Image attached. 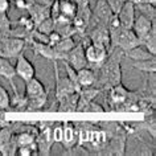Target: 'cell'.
<instances>
[{
  "label": "cell",
  "mask_w": 156,
  "mask_h": 156,
  "mask_svg": "<svg viewBox=\"0 0 156 156\" xmlns=\"http://www.w3.org/2000/svg\"><path fill=\"white\" fill-rule=\"evenodd\" d=\"M15 72H16V76L20 77L24 82L30 80V78L36 77V68H34L33 62L30 61L23 52L16 57Z\"/></svg>",
  "instance_id": "5b68a950"
},
{
  "label": "cell",
  "mask_w": 156,
  "mask_h": 156,
  "mask_svg": "<svg viewBox=\"0 0 156 156\" xmlns=\"http://www.w3.org/2000/svg\"><path fill=\"white\" fill-rule=\"evenodd\" d=\"M155 24V21H152L151 19H148L147 16H144L143 13H140L136 11V15H135V20H134V24H132V30L136 36L139 37V40L142 38L143 36L150 32L152 25Z\"/></svg>",
  "instance_id": "4fadbf2b"
},
{
  "label": "cell",
  "mask_w": 156,
  "mask_h": 156,
  "mask_svg": "<svg viewBox=\"0 0 156 156\" xmlns=\"http://www.w3.org/2000/svg\"><path fill=\"white\" fill-rule=\"evenodd\" d=\"M62 128H64V136H62V142L61 144L64 146L65 150H74L77 146V130H76V124H73L72 122H64L62 123Z\"/></svg>",
  "instance_id": "5bb4252c"
},
{
  "label": "cell",
  "mask_w": 156,
  "mask_h": 156,
  "mask_svg": "<svg viewBox=\"0 0 156 156\" xmlns=\"http://www.w3.org/2000/svg\"><path fill=\"white\" fill-rule=\"evenodd\" d=\"M11 7V0H0V13L8 12Z\"/></svg>",
  "instance_id": "4dcf8cb0"
},
{
  "label": "cell",
  "mask_w": 156,
  "mask_h": 156,
  "mask_svg": "<svg viewBox=\"0 0 156 156\" xmlns=\"http://www.w3.org/2000/svg\"><path fill=\"white\" fill-rule=\"evenodd\" d=\"M48 91V89L45 87V85L38 80L37 77H33L30 80L25 81V91H24V95L27 98H32V97H37V95H41L44 93Z\"/></svg>",
  "instance_id": "e0dca14e"
},
{
  "label": "cell",
  "mask_w": 156,
  "mask_h": 156,
  "mask_svg": "<svg viewBox=\"0 0 156 156\" xmlns=\"http://www.w3.org/2000/svg\"><path fill=\"white\" fill-rule=\"evenodd\" d=\"M76 40L73 38V36H69V37H61V40L54 45V49L60 53H64L66 54L68 52H70L74 46H76Z\"/></svg>",
  "instance_id": "603a6c76"
},
{
  "label": "cell",
  "mask_w": 156,
  "mask_h": 156,
  "mask_svg": "<svg viewBox=\"0 0 156 156\" xmlns=\"http://www.w3.org/2000/svg\"><path fill=\"white\" fill-rule=\"evenodd\" d=\"M62 136H64V128H62V123L53 124V126H52V138H53L54 144H56V143L61 144Z\"/></svg>",
  "instance_id": "83f0119b"
},
{
  "label": "cell",
  "mask_w": 156,
  "mask_h": 156,
  "mask_svg": "<svg viewBox=\"0 0 156 156\" xmlns=\"http://www.w3.org/2000/svg\"><path fill=\"white\" fill-rule=\"evenodd\" d=\"M132 94H134V93L127 90L122 83L115 85V86H111L110 89H108V105H110L111 107L116 108L119 105L126 102V101L130 98Z\"/></svg>",
  "instance_id": "ba28073f"
},
{
  "label": "cell",
  "mask_w": 156,
  "mask_h": 156,
  "mask_svg": "<svg viewBox=\"0 0 156 156\" xmlns=\"http://www.w3.org/2000/svg\"><path fill=\"white\" fill-rule=\"evenodd\" d=\"M122 58L123 52L118 48H114L108 52L107 58L105 62L99 66V78H97L95 85L98 83L103 90H107L111 86L122 83Z\"/></svg>",
  "instance_id": "6da1fadb"
},
{
  "label": "cell",
  "mask_w": 156,
  "mask_h": 156,
  "mask_svg": "<svg viewBox=\"0 0 156 156\" xmlns=\"http://www.w3.org/2000/svg\"><path fill=\"white\" fill-rule=\"evenodd\" d=\"M135 15H136V9H135V4L131 0H126V3L123 4L122 9L119 11V13L116 15L118 20L120 23V25L126 29H131L132 24L135 20Z\"/></svg>",
  "instance_id": "9c48e42d"
},
{
  "label": "cell",
  "mask_w": 156,
  "mask_h": 156,
  "mask_svg": "<svg viewBox=\"0 0 156 156\" xmlns=\"http://www.w3.org/2000/svg\"><path fill=\"white\" fill-rule=\"evenodd\" d=\"M34 29L38 30V32H41V33H44V34H49L50 32L54 30V20L52 17L45 19V20H42Z\"/></svg>",
  "instance_id": "4316f807"
},
{
  "label": "cell",
  "mask_w": 156,
  "mask_h": 156,
  "mask_svg": "<svg viewBox=\"0 0 156 156\" xmlns=\"http://www.w3.org/2000/svg\"><path fill=\"white\" fill-rule=\"evenodd\" d=\"M77 80H78V83H80L81 89L82 87H89V86H94L95 81H97V73H95V70L93 68L86 66V68H82V69L77 70Z\"/></svg>",
  "instance_id": "2e32d148"
},
{
  "label": "cell",
  "mask_w": 156,
  "mask_h": 156,
  "mask_svg": "<svg viewBox=\"0 0 156 156\" xmlns=\"http://www.w3.org/2000/svg\"><path fill=\"white\" fill-rule=\"evenodd\" d=\"M48 95L49 90L41 95L32 97V98H27V105H25V111H37L45 107L46 102H48Z\"/></svg>",
  "instance_id": "ac0fdd59"
},
{
  "label": "cell",
  "mask_w": 156,
  "mask_h": 156,
  "mask_svg": "<svg viewBox=\"0 0 156 156\" xmlns=\"http://www.w3.org/2000/svg\"><path fill=\"white\" fill-rule=\"evenodd\" d=\"M28 15H29V17L33 20L34 23V28L40 24V23L42 20H45V19H48L50 17V11H49V7H44V5H40V4H37V3H32V5L29 7L28 9Z\"/></svg>",
  "instance_id": "9a60e30c"
},
{
  "label": "cell",
  "mask_w": 156,
  "mask_h": 156,
  "mask_svg": "<svg viewBox=\"0 0 156 156\" xmlns=\"http://www.w3.org/2000/svg\"><path fill=\"white\" fill-rule=\"evenodd\" d=\"M0 77L7 80V82L11 85L13 90V94H17V87L15 83V77H16V72H15V65L11 64L9 58L0 56Z\"/></svg>",
  "instance_id": "7c38bea8"
},
{
  "label": "cell",
  "mask_w": 156,
  "mask_h": 156,
  "mask_svg": "<svg viewBox=\"0 0 156 156\" xmlns=\"http://www.w3.org/2000/svg\"><path fill=\"white\" fill-rule=\"evenodd\" d=\"M54 0H34V3H37V4L40 5H44V7H50L53 4Z\"/></svg>",
  "instance_id": "1f68e13d"
},
{
  "label": "cell",
  "mask_w": 156,
  "mask_h": 156,
  "mask_svg": "<svg viewBox=\"0 0 156 156\" xmlns=\"http://www.w3.org/2000/svg\"><path fill=\"white\" fill-rule=\"evenodd\" d=\"M11 27H12V21L9 20L7 12L0 13V36H9Z\"/></svg>",
  "instance_id": "484cf974"
},
{
  "label": "cell",
  "mask_w": 156,
  "mask_h": 156,
  "mask_svg": "<svg viewBox=\"0 0 156 156\" xmlns=\"http://www.w3.org/2000/svg\"><path fill=\"white\" fill-rule=\"evenodd\" d=\"M64 61H66L69 65H72L76 70H80L82 68L89 66L86 57H85V48H83L82 42L76 44V46H74L70 52L66 53V57H65Z\"/></svg>",
  "instance_id": "52a82bcc"
},
{
  "label": "cell",
  "mask_w": 156,
  "mask_h": 156,
  "mask_svg": "<svg viewBox=\"0 0 156 156\" xmlns=\"http://www.w3.org/2000/svg\"><path fill=\"white\" fill-rule=\"evenodd\" d=\"M139 41H140V45L144 46L151 54L155 56L156 54V24L152 25L150 32H148L146 36H143Z\"/></svg>",
  "instance_id": "ffe728a7"
},
{
  "label": "cell",
  "mask_w": 156,
  "mask_h": 156,
  "mask_svg": "<svg viewBox=\"0 0 156 156\" xmlns=\"http://www.w3.org/2000/svg\"><path fill=\"white\" fill-rule=\"evenodd\" d=\"M25 41L15 36H0V56L5 58H16L23 52Z\"/></svg>",
  "instance_id": "3957f363"
},
{
  "label": "cell",
  "mask_w": 156,
  "mask_h": 156,
  "mask_svg": "<svg viewBox=\"0 0 156 156\" xmlns=\"http://www.w3.org/2000/svg\"><path fill=\"white\" fill-rule=\"evenodd\" d=\"M123 56L131 58L132 61H143V60H150V58L155 57L154 54H151L142 45H138V46H135V48H132L130 50H127V52H124Z\"/></svg>",
  "instance_id": "d6986e66"
},
{
  "label": "cell",
  "mask_w": 156,
  "mask_h": 156,
  "mask_svg": "<svg viewBox=\"0 0 156 156\" xmlns=\"http://www.w3.org/2000/svg\"><path fill=\"white\" fill-rule=\"evenodd\" d=\"M0 110H11V95L4 86L0 85Z\"/></svg>",
  "instance_id": "d4e9b609"
},
{
  "label": "cell",
  "mask_w": 156,
  "mask_h": 156,
  "mask_svg": "<svg viewBox=\"0 0 156 156\" xmlns=\"http://www.w3.org/2000/svg\"><path fill=\"white\" fill-rule=\"evenodd\" d=\"M53 126V124H52ZM52 126L40 128L36 135V148L38 155H45L48 156L52 152L53 147V138H52Z\"/></svg>",
  "instance_id": "8992f818"
},
{
  "label": "cell",
  "mask_w": 156,
  "mask_h": 156,
  "mask_svg": "<svg viewBox=\"0 0 156 156\" xmlns=\"http://www.w3.org/2000/svg\"><path fill=\"white\" fill-rule=\"evenodd\" d=\"M74 2H76V3H80V2H81V0H74Z\"/></svg>",
  "instance_id": "d6a6232c"
},
{
  "label": "cell",
  "mask_w": 156,
  "mask_h": 156,
  "mask_svg": "<svg viewBox=\"0 0 156 156\" xmlns=\"http://www.w3.org/2000/svg\"><path fill=\"white\" fill-rule=\"evenodd\" d=\"M131 66L134 69H138L139 72H143L144 74H155L156 72V60L150 58V60H143V61H134L131 62Z\"/></svg>",
  "instance_id": "44dd1931"
},
{
  "label": "cell",
  "mask_w": 156,
  "mask_h": 156,
  "mask_svg": "<svg viewBox=\"0 0 156 156\" xmlns=\"http://www.w3.org/2000/svg\"><path fill=\"white\" fill-rule=\"evenodd\" d=\"M135 9L139 11L140 13H143L144 16H147L148 19H151L152 21H155L156 11L154 4H151V3H138V4H135Z\"/></svg>",
  "instance_id": "cb8c5ba5"
},
{
  "label": "cell",
  "mask_w": 156,
  "mask_h": 156,
  "mask_svg": "<svg viewBox=\"0 0 156 156\" xmlns=\"http://www.w3.org/2000/svg\"><path fill=\"white\" fill-rule=\"evenodd\" d=\"M76 13H77V3L74 0H62V2H60V15L73 20Z\"/></svg>",
  "instance_id": "7402d4cb"
},
{
  "label": "cell",
  "mask_w": 156,
  "mask_h": 156,
  "mask_svg": "<svg viewBox=\"0 0 156 156\" xmlns=\"http://www.w3.org/2000/svg\"><path fill=\"white\" fill-rule=\"evenodd\" d=\"M89 2H93V0H89Z\"/></svg>",
  "instance_id": "836d02e7"
},
{
  "label": "cell",
  "mask_w": 156,
  "mask_h": 156,
  "mask_svg": "<svg viewBox=\"0 0 156 156\" xmlns=\"http://www.w3.org/2000/svg\"><path fill=\"white\" fill-rule=\"evenodd\" d=\"M112 16H114V13L111 12L106 0H97L95 8L91 12V17H94L97 20V24L108 25Z\"/></svg>",
  "instance_id": "30bf717a"
},
{
  "label": "cell",
  "mask_w": 156,
  "mask_h": 156,
  "mask_svg": "<svg viewBox=\"0 0 156 156\" xmlns=\"http://www.w3.org/2000/svg\"><path fill=\"white\" fill-rule=\"evenodd\" d=\"M87 38L91 42H97V44H102L106 48H108V52H110V32H108L107 25L103 24H97L94 28L90 30V34L87 36Z\"/></svg>",
  "instance_id": "8fae6325"
},
{
  "label": "cell",
  "mask_w": 156,
  "mask_h": 156,
  "mask_svg": "<svg viewBox=\"0 0 156 156\" xmlns=\"http://www.w3.org/2000/svg\"><path fill=\"white\" fill-rule=\"evenodd\" d=\"M106 2H107L108 7H110L111 12L114 13V15H118L119 11L122 9L123 4L126 3V0H106Z\"/></svg>",
  "instance_id": "f1b7e54d"
},
{
  "label": "cell",
  "mask_w": 156,
  "mask_h": 156,
  "mask_svg": "<svg viewBox=\"0 0 156 156\" xmlns=\"http://www.w3.org/2000/svg\"><path fill=\"white\" fill-rule=\"evenodd\" d=\"M83 48H85V57H86L89 66L93 69L98 66L99 69V66L103 64L108 56V48H106L102 44L91 42L90 40H89V44H83Z\"/></svg>",
  "instance_id": "7a4b0ae2"
},
{
  "label": "cell",
  "mask_w": 156,
  "mask_h": 156,
  "mask_svg": "<svg viewBox=\"0 0 156 156\" xmlns=\"http://www.w3.org/2000/svg\"><path fill=\"white\" fill-rule=\"evenodd\" d=\"M11 2H15V0H11Z\"/></svg>",
  "instance_id": "e575fe53"
},
{
  "label": "cell",
  "mask_w": 156,
  "mask_h": 156,
  "mask_svg": "<svg viewBox=\"0 0 156 156\" xmlns=\"http://www.w3.org/2000/svg\"><path fill=\"white\" fill-rule=\"evenodd\" d=\"M34 0H15V5H16L17 9H21V11H27L32 5V3Z\"/></svg>",
  "instance_id": "f546056e"
},
{
  "label": "cell",
  "mask_w": 156,
  "mask_h": 156,
  "mask_svg": "<svg viewBox=\"0 0 156 156\" xmlns=\"http://www.w3.org/2000/svg\"><path fill=\"white\" fill-rule=\"evenodd\" d=\"M17 143L15 138V131L11 124L0 127V154L3 156L16 155Z\"/></svg>",
  "instance_id": "277c9868"
}]
</instances>
